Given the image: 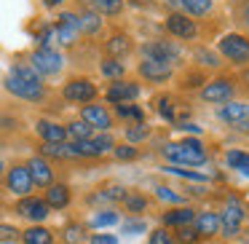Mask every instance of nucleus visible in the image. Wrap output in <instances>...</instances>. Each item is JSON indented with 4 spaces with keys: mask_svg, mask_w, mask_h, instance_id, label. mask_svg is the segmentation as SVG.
<instances>
[{
    "mask_svg": "<svg viewBox=\"0 0 249 244\" xmlns=\"http://www.w3.org/2000/svg\"><path fill=\"white\" fill-rule=\"evenodd\" d=\"M65 99L70 102H91L97 97V86H94L89 78H72V81L65 83Z\"/></svg>",
    "mask_w": 249,
    "mask_h": 244,
    "instance_id": "nucleus-5",
    "label": "nucleus"
},
{
    "mask_svg": "<svg viewBox=\"0 0 249 244\" xmlns=\"http://www.w3.org/2000/svg\"><path fill=\"white\" fill-rule=\"evenodd\" d=\"M163 156L172 161V167L177 164H185V167H198V164L206 161V150L198 140H182V142H169L163 145Z\"/></svg>",
    "mask_w": 249,
    "mask_h": 244,
    "instance_id": "nucleus-1",
    "label": "nucleus"
},
{
    "mask_svg": "<svg viewBox=\"0 0 249 244\" xmlns=\"http://www.w3.org/2000/svg\"><path fill=\"white\" fill-rule=\"evenodd\" d=\"M124 196H126V188H121V185H110V188L99 190L97 199H102V201H124Z\"/></svg>",
    "mask_w": 249,
    "mask_h": 244,
    "instance_id": "nucleus-34",
    "label": "nucleus"
},
{
    "mask_svg": "<svg viewBox=\"0 0 249 244\" xmlns=\"http://www.w3.org/2000/svg\"><path fill=\"white\" fill-rule=\"evenodd\" d=\"M179 129H182V131H190V134H201V126H196V124H182Z\"/></svg>",
    "mask_w": 249,
    "mask_h": 244,
    "instance_id": "nucleus-51",
    "label": "nucleus"
},
{
    "mask_svg": "<svg viewBox=\"0 0 249 244\" xmlns=\"http://www.w3.org/2000/svg\"><path fill=\"white\" fill-rule=\"evenodd\" d=\"M51 38H54V27H43V30H40V33H38V43H40V49H49Z\"/></svg>",
    "mask_w": 249,
    "mask_h": 244,
    "instance_id": "nucleus-45",
    "label": "nucleus"
},
{
    "mask_svg": "<svg viewBox=\"0 0 249 244\" xmlns=\"http://www.w3.org/2000/svg\"><path fill=\"white\" fill-rule=\"evenodd\" d=\"M102 75L118 78V81H121V75H124V65H121L118 59H105L102 62Z\"/></svg>",
    "mask_w": 249,
    "mask_h": 244,
    "instance_id": "nucleus-35",
    "label": "nucleus"
},
{
    "mask_svg": "<svg viewBox=\"0 0 249 244\" xmlns=\"http://www.w3.org/2000/svg\"><path fill=\"white\" fill-rule=\"evenodd\" d=\"M225 161H228V167H233V169H238V172L249 174V153H244V150H228L225 153Z\"/></svg>",
    "mask_w": 249,
    "mask_h": 244,
    "instance_id": "nucleus-28",
    "label": "nucleus"
},
{
    "mask_svg": "<svg viewBox=\"0 0 249 244\" xmlns=\"http://www.w3.org/2000/svg\"><path fill=\"white\" fill-rule=\"evenodd\" d=\"M124 204H126V209H129V212H142L147 206V199L142 193H126L124 196Z\"/></svg>",
    "mask_w": 249,
    "mask_h": 244,
    "instance_id": "nucleus-32",
    "label": "nucleus"
},
{
    "mask_svg": "<svg viewBox=\"0 0 249 244\" xmlns=\"http://www.w3.org/2000/svg\"><path fill=\"white\" fill-rule=\"evenodd\" d=\"M17 212L22 217H30V220L40 223L49 217V204L43 199H35V196H22V201L17 204Z\"/></svg>",
    "mask_w": 249,
    "mask_h": 244,
    "instance_id": "nucleus-11",
    "label": "nucleus"
},
{
    "mask_svg": "<svg viewBox=\"0 0 249 244\" xmlns=\"http://www.w3.org/2000/svg\"><path fill=\"white\" fill-rule=\"evenodd\" d=\"M59 3H65V0H43V6H49V8L59 6Z\"/></svg>",
    "mask_w": 249,
    "mask_h": 244,
    "instance_id": "nucleus-52",
    "label": "nucleus"
},
{
    "mask_svg": "<svg viewBox=\"0 0 249 244\" xmlns=\"http://www.w3.org/2000/svg\"><path fill=\"white\" fill-rule=\"evenodd\" d=\"M124 8V0H91V11L99 17H115Z\"/></svg>",
    "mask_w": 249,
    "mask_h": 244,
    "instance_id": "nucleus-25",
    "label": "nucleus"
},
{
    "mask_svg": "<svg viewBox=\"0 0 249 244\" xmlns=\"http://www.w3.org/2000/svg\"><path fill=\"white\" fill-rule=\"evenodd\" d=\"M137 97H140V86L131 81H115L107 89V99L113 105H126L129 99H137Z\"/></svg>",
    "mask_w": 249,
    "mask_h": 244,
    "instance_id": "nucleus-14",
    "label": "nucleus"
},
{
    "mask_svg": "<svg viewBox=\"0 0 249 244\" xmlns=\"http://www.w3.org/2000/svg\"><path fill=\"white\" fill-rule=\"evenodd\" d=\"M179 3L190 17H204L212 11V0H179Z\"/></svg>",
    "mask_w": 249,
    "mask_h": 244,
    "instance_id": "nucleus-29",
    "label": "nucleus"
},
{
    "mask_svg": "<svg viewBox=\"0 0 249 244\" xmlns=\"http://www.w3.org/2000/svg\"><path fill=\"white\" fill-rule=\"evenodd\" d=\"M6 89L14 94V97L27 99V102H40V99H43V94H46L43 86L27 83V81H22V78H17V75H8L6 78Z\"/></svg>",
    "mask_w": 249,
    "mask_h": 244,
    "instance_id": "nucleus-7",
    "label": "nucleus"
},
{
    "mask_svg": "<svg viewBox=\"0 0 249 244\" xmlns=\"http://www.w3.org/2000/svg\"><path fill=\"white\" fill-rule=\"evenodd\" d=\"M115 113L121 115V118H134L142 124V118H145V113H142V108H137V105H115Z\"/></svg>",
    "mask_w": 249,
    "mask_h": 244,
    "instance_id": "nucleus-33",
    "label": "nucleus"
},
{
    "mask_svg": "<svg viewBox=\"0 0 249 244\" xmlns=\"http://www.w3.org/2000/svg\"><path fill=\"white\" fill-rule=\"evenodd\" d=\"M46 204H49V209H65L67 204H70V188L67 185H49V190H46Z\"/></svg>",
    "mask_w": 249,
    "mask_h": 244,
    "instance_id": "nucleus-18",
    "label": "nucleus"
},
{
    "mask_svg": "<svg viewBox=\"0 0 249 244\" xmlns=\"http://www.w3.org/2000/svg\"><path fill=\"white\" fill-rule=\"evenodd\" d=\"M8 75H17V78H22V81H27V83L43 86V81H40V75L35 73V67H33V65H14Z\"/></svg>",
    "mask_w": 249,
    "mask_h": 244,
    "instance_id": "nucleus-27",
    "label": "nucleus"
},
{
    "mask_svg": "<svg viewBox=\"0 0 249 244\" xmlns=\"http://www.w3.org/2000/svg\"><path fill=\"white\" fill-rule=\"evenodd\" d=\"M118 223V215L115 212H99V215H94L91 225L94 228H107V225H115Z\"/></svg>",
    "mask_w": 249,
    "mask_h": 244,
    "instance_id": "nucleus-36",
    "label": "nucleus"
},
{
    "mask_svg": "<svg viewBox=\"0 0 249 244\" xmlns=\"http://www.w3.org/2000/svg\"><path fill=\"white\" fill-rule=\"evenodd\" d=\"M220 54L228 56L231 62H236V65H247L249 62V40L236 33L225 35V38H220Z\"/></svg>",
    "mask_w": 249,
    "mask_h": 244,
    "instance_id": "nucleus-2",
    "label": "nucleus"
},
{
    "mask_svg": "<svg viewBox=\"0 0 249 244\" xmlns=\"http://www.w3.org/2000/svg\"><path fill=\"white\" fill-rule=\"evenodd\" d=\"M6 185L11 193L17 196H30V190H33V180H30V172L24 164H17V167H11L6 172Z\"/></svg>",
    "mask_w": 249,
    "mask_h": 244,
    "instance_id": "nucleus-8",
    "label": "nucleus"
},
{
    "mask_svg": "<svg viewBox=\"0 0 249 244\" xmlns=\"http://www.w3.org/2000/svg\"><path fill=\"white\" fill-rule=\"evenodd\" d=\"M158 113H161L166 121H174V108H172L169 99H161V102H158Z\"/></svg>",
    "mask_w": 249,
    "mask_h": 244,
    "instance_id": "nucleus-46",
    "label": "nucleus"
},
{
    "mask_svg": "<svg viewBox=\"0 0 249 244\" xmlns=\"http://www.w3.org/2000/svg\"><path fill=\"white\" fill-rule=\"evenodd\" d=\"M0 174H3V161H0Z\"/></svg>",
    "mask_w": 249,
    "mask_h": 244,
    "instance_id": "nucleus-55",
    "label": "nucleus"
},
{
    "mask_svg": "<svg viewBox=\"0 0 249 244\" xmlns=\"http://www.w3.org/2000/svg\"><path fill=\"white\" fill-rule=\"evenodd\" d=\"M91 244H118V242H115V236H110V233H94Z\"/></svg>",
    "mask_w": 249,
    "mask_h": 244,
    "instance_id": "nucleus-49",
    "label": "nucleus"
},
{
    "mask_svg": "<svg viewBox=\"0 0 249 244\" xmlns=\"http://www.w3.org/2000/svg\"><path fill=\"white\" fill-rule=\"evenodd\" d=\"M72 150H75V156H86V158H97L102 156V153L97 150V145H94L91 140H81V142H70Z\"/></svg>",
    "mask_w": 249,
    "mask_h": 244,
    "instance_id": "nucleus-31",
    "label": "nucleus"
},
{
    "mask_svg": "<svg viewBox=\"0 0 249 244\" xmlns=\"http://www.w3.org/2000/svg\"><path fill=\"white\" fill-rule=\"evenodd\" d=\"M142 51H145V56H147V59H156V62H166V65H169V62H172V59H174V56H177V54H179V51L174 49V46L163 43V40H156V43H147V46H145V49H142Z\"/></svg>",
    "mask_w": 249,
    "mask_h": 244,
    "instance_id": "nucleus-17",
    "label": "nucleus"
},
{
    "mask_svg": "<svg viewBox=\"0 0 249 244\" xmlns=\"http://www.w3.org/2000/svg\"><path fill=\"white\" fill-rule=\"evenodd\" d=\"M24 167H27V172H30L33 185H40V188H49L51 185V180H54V169H51V164L46 161L43 156H33Z\"/></svg>",
    "mask_w": 249,
    "mask_h": 244,
    "instance_id": "nucleus-9",
    "label": "nucleus"
},
{
    "mask_svg": "<svg viewBox=\"0 0 249 244\" xmlns=\"http://www.w3.org/2000/svg\"><path fill=\"white\" fill-rule=\"evenodd\" d=\"M142 231H145V223H142V220L124 223V233H142Z\"/></svg>",
    "mask_w": 249,
    "mask_h": 244,
    "instance_id": "nucleus-48",
    "label": "nucleus"
},
{
    "mask_svg": "<svg viewBox=\"0 0 249 244\" xmlns=\"http://www.w3.org/2000/svg\"><path fill=\"white\" fill-rule=\"evenodd\" d=\"M244 81H247V83H249V70H247V73H244Z\"/></svg>",
    "mask_w": 249,
    "mask_h": 244,
    "instance_id": "nucleus-54",
    "label": "nucleus"
},
{
    "mask_svg": "<svg viewBox=\"0 0 249 244\" xmlns=\"http://www.w3.org/2000/svg\"><path fill=\"white\" fill-rule=\"evenodd\" d=\"M40 153L49 158H78L75 150H72V145H67V142H43L40 145Z\"/></svg>",
    "mask_w": 249,
    "mask_h": 244,
    "instance_id": "nucleus-22",
    "label": "nucleus"
},
{
    "mask_svg": "<svg viewBox=\"0 0 249 244\" xmlns=\"http://www.w3.org/2000/svg\"><path fill=\"white\" fill-rule=\"evenodd\" d=\"M166 30L172 35H177V38H185V40L196 38V24H193V19H188L185 14H172V17L166 19Z\"/></svg>",
    "mask_w": 249,
    "mask_h": 244,
    "instance_id": "nucleus-15",
    "label": "nucleus"
},
{
    "mask_svg": "<svg viewBox=\"0 0 249 244\" xmlns=\"http://www.w3.org/2000/svg\"><path fill=\"white\" fill-rule=\"evenodd\" d=\"M107 51H110L113 56L129 54V51H131V43H129V38H126V35H113V38L107 40Z\"/></svg>",
    "mask_w": 249,
    "mask_h": 244,
    "instance_id": "nucleus-30",
    "label": "nucleus"
},
{
    "mask_svg": "<svg viewBox=\"0 0 249 244\" xmlns=\"http://www.w3.org/2000/svg\"><path fill=\"white\" fill-rule=\"evenodd\" d=\"M196 239H198V233H196L190 225H182V228H177V242H179V244H193Z\"/></svg>",
    "mask_w": 249,
    "mask_h": 244,
    "instance_id": "nucleus-39",
    "label": "nucleus"
},
{
    "mask_svg": "<svg viewBox=\"0 0 249 244\" xmlns=\"http://www.w3.org/2000/svg\"><path fill=\"white\" fill-rule=\"evenodd\" d=\"M19 236V231L14 225H0V242H14Z\"/></svg>",
    "mask_w": 249,
    "mask_h": 244,
    "instance_id": "nucleus-47",
    "label": "nucleus"
},
{
    "mask_svg": "<svg viewBox=\"0 0 249 244\" xmlns=\"http://www.w3.org/2000/svg\"><path fill=\"white\" fill-rule=\"evenodd\" d=\"M140 75L150 83H163L172 78V65L156 62V59H145V62H140Z\"/></svg>",
    "mask_w": 249,
    "mask_h": 244,
    "instance_id": "nucleus-13",
    "label": "nucleus"
},
{
    "mask_svg": "<svg viewBox=\"0 0 249 244\" xmlns=\"http://www.w3.org/2000/svg\"><path fill=\"white\" fill-rule=\"evenodd\" d=\"M62 54L54 49H38L33 54V67L38 75H56L62 70Z\"/></svg>",
    "mask_w": 249,
    "mask_h": 244,
    "instance_id": "nucleus-4",
    "label": "nucleus"
},
{
    "mask_svg": "<svg viewBox=\"0 0 249 244\" xmlns=\"http://www.w3.org/2000/svg\"><path fill=\"white\" fill-rule=\"evenodd\" d=\"M241 19H244V22L249 24V3H247V6H244V11H241Z\"/></svg>",
    "mask_w": 249,
    "mask_h": 244,
    "instance_id": "nucleus-53",
    "label": "nucleus"
},
{
    "mask_svg": "<svg viewBox=\"0 0 249 244\" xmlns=\"http://www.w3.org/2000/svg\"><path fill=\"white\" fill-rule=\"evenodd\" d=\"M241 223H244V206H241V201H238V199H228L225 212H222V217H220V233L225 239L236 236L238 228H241Z\"/></svg>",
    "mask_w": 249,
    "mask_h": 244,
    "instance_id": "nucleus-3",
    "label": "nucleus"
},
{
    "mask_svg": "<svg viewBox=\"0 0 249 244\" xmlns=\"http://www.w3.org/2000/svg\"><path fill=\"white\" fill-rule=\"evenodd\" d=\"M83 239V231L78 225H67V233H65V242L67 244H78Z\"/></svg>",
    "mask_w": 249,
    "mask_h": 244,
    "instance_id": "nucleus-44",
    "label": "nucleus"
},
{
    "mask_svg": "<svg viewBox=\"0 0 249 244\" xmlns=\"http://www.w3.org/2000/svg\"><path fill=\"white\" fill-rule=\"evenodd\" d=\"M166 172H172V174H179V177H188V180H204V174H196V172H188V169H182V167H163Z\"/></svg>",
    "mask_w": 249,
    "mask_h": 244,
    "instance_id": "nucleus-43",
    "label": "nucleus"
},
{
    "mask_svg": "<svg viewBox=\"0 0 249 244\" xmlns=\"http://www.w3.org/2000/svg\"><path fill=\"white\" fill-rule=\"evenodd\" d=\"M193 217H196V212L190 209V206H179V209H172V212H166V215H163V225L182 228V225H190V223H193Z\"/></svg>",
    "mask_w": 249,
    "mask_h": 244,
    "instance_id": "nucleus-21",
    "label": "nucleus"
},
{
    "mask_svg": "<svg viewBox=\"0 0 249 244\" xmlns=\"http://www.w3.org/2000/svg\"><path fill=\"white\" fill-rule=\"evenodd\" d=\"M91 142L97 145V150H99V153H107V150H113V148H115V142H113V137H110V134L91 137Z\"/></svg>",
    "mask_w": 249,
    "mask_h": 244,
    "instance_id": "nucleus-38",
    "label": "nucleus"
},
{
    "mask_svg": "<svg viewBox=\"0 0 249 244\" xmlns=\"http://www.w3.org/2000/svg\"><path fill=\"white\" fill-rule=\"evenodd\" d=\"M81 121L89 124L91 129H102V131H107L110 126H113V118H110V113L102 108V105H83Z\"/></svg>",
    "mask_w": 249,
    "mask_h": 244,
    "instance_id": "nucleus-10",
    "label": "nucleus"
},
{
    "mask_svg": "<svg viewBox=\"0 0 249 244\" xmlns=\"http://www.w3.org/2000/svg\"><path fill=\"white\" fill-rule=\"evenodd\" d=\"M150 244H174V236L163 228H158V231L150 233Z\"/></svg>",
    "mask_w": 249,
    "mask_h": 244,
    "instance_id": "nucleus-41",
    "label": "nucleus"
},
{
    "mask_svg": "<svg viewBox=\"0 0 249 244\" xmlns=\"http://www.w3.org/2000/svg\"><path fill=\"white\" fill-rule=\"evenodd\" d=\"M65 131H67V137H72V142H81V140H91L94 129L89 124H83V121H72V124L65 126Z\"/></svg>",
    "mask_w": 249,
    "mask_h": 244,
    "instance_id": "nucleus-26",
    "label": "nucleus"
},
{
    "mask_svg": "<svg viewBox=\"0 0 249 244\" xmlns=\"http://www.w3.org/2000/svg\"><path fill=\"white\" fill-rule=\"evenodd\" d=\"M78 17L75 14H62L59 17V24L54 27V35H56V40H59L62 46H72L75 43V38H78Z\"/></svg>",
    "mask_w": 249,
    "mask_h": 244,
    "instance_id": "nucleus-12",
    "label": "nucleus"
},
{
    "mask_svg": "<svg viewBox=\"0 0 249 244\" xmlns=\"http://www.w3.org/2000/svg\"><path fill=\"white\" fill-rule=\"evenodd\" d=\"M220 118L228 124H238V121L249 118V105L247 102H228L220 108Z\"/></svg>",
    "mask_w": 249,
    "mask_h": 244,
    "instance_id": "nucleus-19",
    "label": "nucleus"
},
{
    "mask_svg": "<svg viewBox=\"0 0 249 244\" xmlns=\"http://www.w3.org/2000/svg\"><path fill=\"white\" fill-rule=\"evenodd\" d=\"M113 153H115V158H121V161L137 158V148H131V145H118V148H113Z\"/></svg>",
    "mask_w": 249,
    "mask_h": 244,
    "instance_id": "nucleus-40",
    "label": "nucleus"
},
{
    "mask_svg": "<svg viewBox=\"0 0 249 244\" xmlns=\"http://www.w3.org/2000/svg\"><path fill=\"white\" fill-rule=\"evenodd\" d=\"M78 30L86 35H97L99 30H102V19H99V14L94 11H83L81 17H78Z\"/></svg>",
    "mask_w": 249,
    "mask_h": 244,
    "instance_id": "nucleus-23",
    "label": "nucleus"
},
{
    "mask_svg": "<svg viewBox=\"0 0 249 244\" xmlns=\"http://www.w3.org/2000/svg\"><path fill=\"white\" fill-rule=\"evenodd\" d=\"M38 134L43 137V142H65L67 140V131L65 126L54 124V121H38Z\"/></svg>",
    "mask_w": 249,
    "mask_h": 244,
    "instance_id": "nucleus-20",
    "label": "nucleus"
},
{
    "mask_svg": "<svg viewBox=\"0 0 249 244\" xmlns=\"http://www.w3.org/2000/svg\"><path fill=\"white\" fill-rule=\"evenodd\" d=\"M147 134H150V129H147L145 124H137V126H129V129H126L129 142H142V140H147Z\"/></svg>",
    "mask_w": 249,
    "mask_h": 244,
    "instance_id": "nucleus-37",
    "label": "nucleus"
},
{
    "mask_svg": "<svg viewBox=\"0 0 249 244\" xmlns=\"http://www.w3.org/2000/svg\"><path fill=\"white\" fill-rule=\"evenodd\" d=\"M24 244H51L54 242V233L49 231V228H43V225H33V228H27L24 231Z\"/></svg>",
    "mask_w": 249,
    "mask_h": 244,
    "instance_id": "nucleus-24",
    "label": "nucleus"
},
{
    "mask_svg": "<svg viewBox=\"0 0 249 244\" xmlns=\"http://www.w3.org/2000/svg\"><path fill=\"white\" fill-rule=\"evenodd\" d=\"M233 97V83L228 78H217V81H209L204 89H201V99L212 105H222V102H231Z\"/></svg>",
    "mask_w": 249,
    "mask_h": 244,
    "instance_id": "nucleus-6",
    "label": "nucleus"
},
{
    "mask_svg": "<svg viewBox=\"0 0 249 244\" xmlns=\"http://www.w3.org/2000/svg\"><path fill=\"white\" fill-rule=\"evenodd\" d=\"M156 196L161 201H174V204H177V201H182V196H177L172 188H163V185H158V188H156Z\"/></svg>",
    "mask_w": 249,
    "mask_h": 244,
    "instance_id": "nucleus-42",
    "label": "nucleus"
},
{
    "mask_svg": "<svg viewBox=\"0 0 249 244\" xmlns=\"http://www.w3.org/2000/svg\"><path fill=\"white\" fill-rule=\"evenodd\" d=\"M198 59H204V65H220V62H217V56L212 54V51H198Z\"/></svg>",
    "mask_w": 249,
    "mask_h": 244,
    "instance_id": "nucleus-50",
    "label": "nucleus"
},
{
    "mask_svg": "<svg viewBox=\"0 0 249 244\" xmlns=\"http://www.w3.org/2000/svg\"><path fill=\"white\" fill-rule=\"evenodd\" d=\"M193 231L198 236H214V233H220V217L212 212H201L193 217Z\"/></svg>",
    "mask_w": 249,
    "mask_h": 244,
    "instance_id": "nucleus-16",
    "label": "nucleus"
}]
</instances>
